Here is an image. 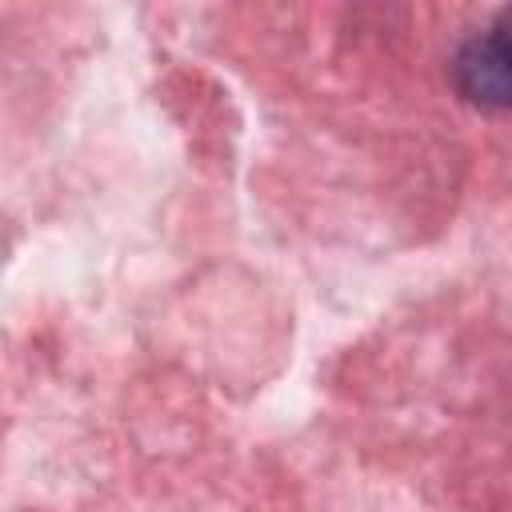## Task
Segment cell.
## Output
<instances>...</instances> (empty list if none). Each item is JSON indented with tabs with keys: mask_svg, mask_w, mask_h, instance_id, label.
I'll list each match as a JSON object with an SVG mask.
<instances>
[{
	"mask_svg": "<svg viewBox=\"0 0 512 512\" xmlns=\"http://www.w3.org/2000/svg\"><path fill=\"white\" fill-rule=\"evenodd\" d=\"M452 76L464 100L480 108H512V8H504L480 36L460 44Z\"/></svg>",
	"mask_w": 512,
	"mask_h": 512,
	"instance_id": "cell-1",
	"label": "cell"
}]
</instances>
